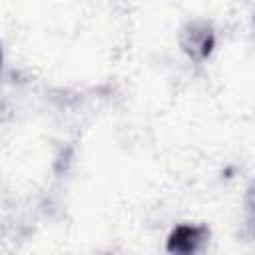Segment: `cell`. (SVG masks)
<instances>
[{"label":"cell","instance_id":"cell-1","mask_svg":"<svg viewBox=\"0 0 255 255\" xmlns=\"http://www.w3.org/2000/svg\"><path fill=\"white\" fill-rule=\"evenodd\" d=\"M201 241H203V229L181 225L169 237V251L189 253V251H195Z\"/></svg>","mask_w":255,"mask_h":255}]
</instances>
